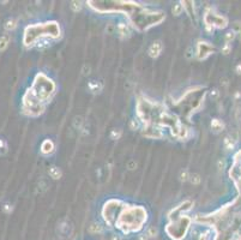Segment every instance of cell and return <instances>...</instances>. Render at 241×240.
Masks as SVG:
<instances>
[{
	"label": "cell",
	"instance_id": "cell-11",
	"mask_svg": "<svg viewBox=\"0 0 241 240\" xmlns=\"http://www.w3.org/2000/svg\"><path fill=\"white\" fill-rule=\"evenodd\" d=\"M103 229H102V226H100V224H96V223H94V224H91L90 227H89V232L90 233H92V234H96V233H101Z\"/></svg>",
	"mask_w": 241,
	"mask_h": 240
},
{
	"label": "cell",
	"instance_id": "cell-10",
	"mask_svg": "<svg viewBox=\"0 0 241 240\" xmlns=\"http://www.w3.org/2000/svg\"><path fill=\"white\" fill-rule=\"evenodd\" d=\"M235 36H236V34L234 32V30H231V31H228L225 35H224V41H225V43H228V44H230V42L235 38Z\"/></svg>",
	"mask_w": 241,
	"mask_h": 240
},
{
	"label": "cell",
	"instance_id": "cell-6",
	"mask_svg": "<svg viewBox=\"0 0 241 240\" xmlns=\"http://www.w3.org/2000/svg\"><path fill=\"white\" fill-rule=\"evenodd\" d=\"M53 150H54V144H53V142L49 140V139H46V140L42 143L41 151H42L43 154H49V152H52Z\"/></svg>",
	"mask_w": 241,
	"mask_h": 240
},
{
	"label": "cell",
	"instance_id": "cell-23",
	"mask_svg": "<svg viewBox=\"0 0 241 240\" xmlns=\"http://www.w3.org/2000/svg\"><path fill=\"white\" fill-rule=\"evenodd\" d=\"M131 127L133 128V130H135V128H139V124L135 121V120H132L131 121Z\"/></svg>",
	"mask_w": 241,
	"mask_h": 240
},
{
	"label": "cell",
	"instance_id": "cell-18",
	"mask_svg": "<svg viewBox=\"0 0 241 240\" xmlns=\"http://www.w3.org/2000/svg\"><path fill=\"white\" fill-rule=\"evenodd\" d=\"M6 29H13L14 26H16V22L13 20V19H10V20H7L6 22Z\"/></svg>",
	"mask_w": 241,
	"mask_h": 240
},
{
	"label": "cell",
	"instance_id": "cell-15",
	"mask_svg": "<svg viewBox=\"0 0 241 240\" xmlns=\"http://www.w3.org/2000/svg\"><path fill=\"white\" fill-rule=\"evenodd\" d=\"M171 11H173V13H174V14H176V16H177V14H180V13H181V11H182V6H181V5H179V4H176V5H174V7H173V10H171Z\"/></svg>",
	"mask_w": 241,
	"mask_h": 240
},
{
	"label": "cell",
	"instance_id": "cell-21",
	"mask_svg": "<svg viewBox=\"0 0 241 240\" xmlns=\"http://www.w3.org/2000/svg\"><path fill=\"white\" fill-rule=\"evenodd\" d=\"M156 233H157V232H156V229H155L153 227H151V228H149V230H147V233H146V234H147V236H155V235H156Z\"/></svg>",
	"mask_w": 241,
	"mask_h": 240
},
{
	"label": "cell",
	"instance_id": "cell-24",
	"mask_svg": "<svg viewBox=\"0 0 241 240\" xmlns=\"http://www.w3.org/2000/svg\"><path fill=\"white\" fill-rule=\"evenodd\" d=\"M217 164H218V168H219V169H223V168L225 167V162H224L223 160H219V161L217 162Z\"/></svg>",
	"mask_w": 241,
	"mask_h": 240
},
{
	"label": "cell",
	"instance_id": "cell-2",
	"mask_svg": "<svg viewBox=\"0 0 241 240\" xmlns=\"http://www.w3.org/2000/svg\"><path fill=\"white\" fill-rule=\"evenodd\" d=\"M189 227V220L186 217H181L171 224H168L165 232L174 240H181L186 236L187 229Z\"/></svg>",
	"mask_w": 241,
	"mask_h": 240
},
{
	"label": "cell",
	"instance_id": "cell-16",
	"mask_svg": "<svg viewBox=\"0 0 241 240\" xmlns=\"http://www.w3.org/2000/svg\"><path fill=\"white\" fill-rule=\"evenodd\" d=\"M234 32L239 34L240 35V40H241V23H239V22L235 23V25H234Z\"/></svg>",
	"mask_w": 241,
	"mask_h": 240
},
{
	"label": "cell",
	"instance_id": "cell-28",
	"mask_svg": "<svg viewBox=\"0 0 241 240\" xmlns=\"http://www.w3.org/2000/svg\"><path fill=\"white\" fill-rule=\"evenodd\" d=\"M138 240H147V234H141V235H139Z\"/></svg>",
	"mask_w": 241,
	"mask_h": 240
},
{
	"label": "cell",
	"instance_id": "cell-19",
	"mask_svg": "<svg viewBox=\"0 0 241 240\" xmlns=\"http://www.w3.org/2000/svg\"><path fill=\"white\" fill-rule=\"evenodd\" d=\"M89 88H90V90L94 91V92H96V91L98 90V88H97V83H96L95 80H92V82L89 84Z\"/></svg>",
	"mask_w": 241,
	"mask_h": 240
},
{
	"label": "cell",
	"instance_id": "cell-14",
	"mask_svg": "<svg viewBox=\"0 0 241 240\" xmlns=\"http://www.w3.org/2000/svg\"><path fill=\"white\" fill-rule=\"evenodd\" d=\"M189 178H191L192 184H194V185H198V184L200 182V176H199L198 174H192Z\"/></svg>",
	"mask_w": 241,
	"mask_h": 240
},
{
	"label": "cell",
	"instance_id": "cell-17",
	"mask_svg": "<svg viewBox=\"0 0 241 240\" xmlns=\"http://www.w3.org/2000/svg\"><path fill=\"white\" fill-rule=\"evenodd\" d=\"M71 8H72L74 12L79 11V10H80V2H78V1H73L72 5H71Z\"/></svg>",
	"mask_w": 241,
	"mask_h": 240
},
{
	"label": "cell",
	"instance_id": "cell-13",
	"mask_svg": "<svg viewBox=\"0 0 241 240\" xmlns=\"http://www.w3.org/2000/svg\"><path fill=\"white\" fill-rule=\"evenodd\" d=\"M211 235H210V230H206L204 233H200L198 236V240H210Z\"/></svg>",
	"mask_w": 241,
	"mask_h": 240
},
{
	"label": "cell",
	"instance_id": "cell-26",
	"mask_svg": "<svg viewBox=\"0 0 241 240\" xmlns=\"http://www.w3.org/2000/svg\"><path fill=\"white\" fill-rule=\"evenodd\" d=\"M235 72H236L237 74H241V64H237V65H236V67H235Z\"/></svg>",
	"mask_w": 241,
	"mask_h": 240
},
{
	"label": "cell",
	"instance_id": "cell-4",
	"mask_svg": "<svg viewBox=\"0 0 241 240\" xmlns=\"http://www.w3.org/2000/svg\"><path fill=\"white\" fill-rule=\"evenodd\" d=\"M161 50H162V43L159 41H156V42H153L150 46V48H149V55L152 56V58H157L159 55Z\"/></svg>",
	"mask_w": 241,
	"mask_h": 240
},
{
	"label": "cell",
	"instance_id": "cell-25",
	"mask_svg": "<svg viewBox=\"0 0 241 240\" xmlns=\"http://www.w3.org/2000/svg\"><path fill=\"white\" fill-rule=\"evenodd\" d=\"M218 95H219V92H218L217 90H212V92H211V97L217 98V97H218Z\"/></svg>",
	"mask_w": 241,
	"mask_h": 240
},
{
	"label": "cell",
	"instance_id": "cell-29",
	"mask_svg": "<svg viewBox=\"0 0 241 240\" xmlns=\"http://www.w3.org/2000/svg\"><path fill=\"white\" fill-rule=\"evenodd\" d=\"M187 174H188V173H187V170H185L183 173H181V179H182V180H186V179H187V178H186V176H187Z\"/></svg>",
	"mask_w": 241,
	"mask_h": 240
},
{
	"label": "cell",
	"instance_id": "cell-9",
	"mask_svg": "<svg viewBox=\"0 0 241 240\" xmlns=\"http://www.w3.org/2000/svg\"><path fill=\"white\" fill-rule=\"evenodd\" d=\"M49 175L53 178V179H59L60 175H61V172L58 167H52L49 168Z\"/></svg>",
	"mask_w": 241,
	"mask_h": 240
},
{
	"label": "cell",
	"instance_id": "cell-12",
	"mask_svg": "<svg viewBox=\"0 0 241 240\" xmlns=\"http://www.w3.org/2000/svg\"><path fill=\"white\" fill-rule=\"evenodd\" d=\"M7 43H8L7 36H1L0 37V50H4L7 47Z\"/></svg>",
	"mask_w": 241,
	"mask_h": 240
},
{
	"label": "cell",
	"instance_id": "cell-5",
	"mask_svg": "<svg viewBox=\"0 0 241 240\" xmlns=\"http://www.w3.org/2000/svg\"><path fill=\"white\" fill-rule=\"evenodd\" d=\"M116 30H118V32H119V35H120L121 37L129 36V34H131L128 26H127L125 23H119V24L116 25Z\"/></svg>",
	"mask_w": 241,
	"mask_h": 240
},
{
	"label": "cell",
	"instance_id": "cell-22",
	"mask_svg": "<svg viewBox=\"0 0 241 240\" xmlns=\"http://www.w3.org/2000/svg\"><path fill=\"white\" fill-rule=\"evenodd\" d=\"M89 73H90V66L84 65V68H83V74H84V76H86V74H89Z\"/></svg>",
	"mask_w": 241,
	"mask_h": 240
},
{
	"label": "cell",
	"instance_id": "cell-8",
	"mask_svg": "<svg viewBox=\"0 0 241 240\" xmlns=\"http://www.w3.org/2000/svg\"><path fill=\"white\" fill-rule=\"evenodd\" d=\"M223 122L221 121V120H218V119H213L212 121H211V127H212V130L215 131V132H219L222 128H223Z\"/></svg>",
	"mask_w": 241,
	"mask_h": 240
},
{
	"label": "cell",
	"instance_id": "cell-20",
	"mask_svg": "<svg viewBox=\"0 0 241 240\" xmlns=\"http://www.w3.org/2000/svg\"><path fill=\"white\" fill-rule=\"evenodd\" d=\"M230 49H231V46H230V44H228V43H225V44H224V47L222 48V52H223L224 54H228V53L230 52Z\"/></svg>",
	"mask_w": 241,
	"mask_h": 240
},
{
	"label": "cell",
	"instance_id": "cell-7",
	"mask_svg": "<svg viewBox=\"0 0 241 240\" xmlns=\"http://www.w3.org/2000/svg\"><path fill=\"white\" fill-rule=\"evenodd\" d=\"M235 142H236V139H234L230 136H227L224 138V140H223V145H224V148L227 150H231V149L235 148Z\"/></svg>",
	"mask_w": 241,
	"mask_h": 240
},
{
	"label": "cell",
	"instance_id": "cell-27",
	"mask_svg": "<svg viewBox=\"0 0 241 240\" xmlns=\"http://www.w3.org/2000/svg\"><path fill=\"white\" fill-rule=\"evenodd\" d=\"M110 240H122V238L120 235H118V234H114V235H112Z\"/></svg>",
	"mask_w": 241,
	"mask_h": 240
},
{
	"label": "cell",
	"instance_id": "cell-3",
	"mask_svg": "<svg viewBox=\"0 0 241 240\" xmlns=\"http://www.w3.org/2000/svg\"><path fill=\"white\" fill-rule=\"evenodd\" d=\"M213 52V48L210 43L207 42H200L198 44V50H197V54H198V58L199 59H204L206 58L209 54H211Z\"/></svg>",
	"mask_w": 241,
	"mask_h": 240
},
{
	"label": "cell",
	"instance_id": "cell-1",
	"mask_svg": "<svg viewBox=\"0 0 241 240\" xmlns=\"http://www.w3.org/2000/svg\"><path fill=\"white\" fill-rule=\"evenodd\" d=\"M146 211L141 206L127 208L115 221V227H118L123 234L134 233L141 229L143 224L146 222Z\"/></svg>",
	"mask_w": 241,
	"mask_h": 240
}]
</instances>
